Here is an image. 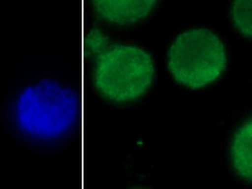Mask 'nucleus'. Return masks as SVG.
<instances>
[{"label":"nucleus","instance_id":"obj_3","mask_svg":"<svg viewBox=\"0 0 252 189\" xmlns=\"http://www.w3.org/2000/svg\"><path fill=\"white\" fill-rule=\"evenodd\" d=\"M232 52L226 38L206 24L179 31L169 41L164 66L172 81L191 92L208 90L229 72Z\"/></svg>","mask_w":252,"mask_h":189},{"label":"nucleus","instance_id":"obj_4","mask_svg":"<svg viewBox=\"0 0 252 189\" xmlns=\"http://www.w3.org/2000/svg\"><path fill=\"white\" fill-rule=\"evenodd\" d=\"M224 159L232 178L252 187V106L232 119L224 140Z\"/></svg>","mask_w":252,"mask_h":189},{"label":"nucleus","instance_id":"obj_2","mask_svg":"<svg viewBox=\"0 0 252 189\" xmlns=\"http://www.w3.org/2000/svg\"><path fill=\"white\" fill-rule=\"evenodd\" d=\"M91 59L92 85L96 94L115 107L139 104L155 88L158 67L154 54L145 45L111 39Z\"/></svg>","mask_w":252,"mask_h":189},{"label":"nucleus","instance_id":"obj_7","mask_svg":"<svg viewBox=\"0 0 252 189\" xmlns=\"http://www.w3.org/2000/svg\"><path fill=\"white\" fill-rule=\"evenodd\" d=\"M126 189H154V188H151L149 186H143V185H135V186H130Z\"/></svg>","mask_w":252,"mask_h":189},{"label":"nucleus","instance_id":"obj_5","mask_svg":"<svg viewBox=\"0 0 252 189\" xmlns=\"http://www.w3.org/2000/svg\"><path fill=\"white\" fill-rule=\"evenodd\" d=\"M161 1H91L94 17L116 30H132L148 23L159 10Z\"/></svg>","mask_w":252,"mask_h":189},{"label":"nucleus","instance_id":"obj_6","mask_svg":"<svg viewBox=\"0 0 252 189\" xmlns=\"http://www.w3.org/2000/svg\"><path fill=\"white\" fill-rule=\"evenodd\" d=\"M227 21L240 38L252 42V1H232L227 6Z\"/></svg>","mask_w":252,"mask_h":189},{"label":"nucleus","instance_id":"obj_1","mask_svg":"<svg viewBox=\"0 0 252 189\" xmlns=\"http://www.w3.org/2000/svg\"><path fill=\"white\" fill-rule=\"evenodd\" d=\"M82 94L77 80L56 64L31 67L3 94L1 124L27 150L62 153L83 131Z\"/></svg>","mask_w":252,"mask_h":189}]
</instances>
